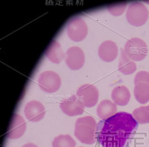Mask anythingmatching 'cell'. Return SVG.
<instances>
[{"label": "cell", "mask_w": 149, "mask_h": 147, "mask_svg": "<svg viewBox=\"0 0 149 147\" xmlns=\"http://www.w3.org/2000/svg\"><path fill=\"white\" fill-rule=\"evenodd\" d=\"M111 98L112 100H113V102L116 106H125L130 101V91L125 86H116L112 91Z\"/></svg>", "instance_id": "5bb4252c"}, {"label": "cell", "mask_w": 149, "mask_h": 147, "mask_svg": "<svg viewBox=\"0 0 149 147\" xmlns=\"http://www.w3.org/2000/svg\"><path fill=\"white\" fill-rule=\"evenodd\" d=\"M45 55L49 61L54 64H60L66 57V54L63 52L61 45L56 40L52 41L46 49Z\"/></svg>", "instance_id": "4fadbf2b"}, {"label": "cell", "mask_w": 149, "mask_h": 147, "mask_svg": "<svg viewBox=\"0 0 149 147\" xmlns=\"http://www.w3.org/2000/svg\"><path fill=\"white\" fill-rule=\"evenodd\" d=\"M96 112L101 120H107L116 113L117 106L111 100H104L98 104Z\"/></svg>", "instance_id": "9a60e30c"}, {"label": "cell", "mask_w": 149, "mask_h": 147, "mask_svg": "<svg viewBox=\"0 0 149 147\" xmlns=\"http://www.w3.org/2000/svg\"><path fill=\"white\" fill-rule=\"evenodd\" d=\"M26 130V123L23 117L19 114H14L9 125L7 137L12 140L18 139L23 135Z\"/></svg>", "instance_id": "8fae6325"}, {"label": "cell", "mask_w": 149, "mask_h": 147, "mask_svg": "<svg viewBox=\"0 0 149 147\" xmlns=\"http://www.w3.org/2000/svg\"><path fill=\"white\" fill-rule=\"evenodd\" d=\"M65 62L68 68L73 71H78L81 69L84 65V52L81 48L78 46L70 47L66 52Z\"/></svg>", "instance_id": "9c48e42d"}, {"label": "cell", "mask_w": 149, "mask_h": 147, "mask_svg": "<svg viewBox=\"0 0 149 147\" xmlns=\"http://www.w3.org/2000/svg\"><path fill=\"white\" fill-rule=\"evenodd\" d=\"M138 124L131 114L116 112L107 120L98 122L96 139L102 147H125Z\"/></svg>", "instance_id": "6da1fadb"}, {"label": "cell", "mask_w": 149, "mask_h": 147, "mask_svg": "<svg viewBox=\"0 0 149 147\" xmlns=\"http://www.w3.org/2000/svg\"><path fill=\"white\" fill-rule=\"evenodd\" d=\"M38 85L40 89L46 93H54L61 88V78L53 71H43L38 77Z\"/></svg>", "instance_id": "8992f818"}, {"label": "cell", "mask_w": 149, "mask_h": 147, "mask_svg": "<svg viewBox=\"0 0 149 147\" xmlns=\"http://www.w3.org/2000/svg\"><path fill=\"white\" fill-rule=\"evenodd\" d=\"M52 145V147H75L76 142L69 135H61L54 137Z\"/></svg>", "instance_id": "d6986e66"}, {"label": "cell", "mask_w": 149, "mask_h": 147, "mask_svg": "<svg viewBox=\"0 0 149 147\" xmlns=\"http://www.w3.org/2000/svg\"><path fill=\"white\" fill-rule=\"evenodd\" d=\"M134 95L138 103L144 105L149 101V84L140 83L135 85L134 88Z\"/></svg>", "instance_id": "e0dca14e"}, {"label": "cell", "mask_w": 149, "mask_h": 147, "mask_svg": "<svg viewBox=\"0 0 149 147\" xmlns=\"http://www.w3.org/2000/svg\"><path fill=\"white\" fill-rule=\"evenodd\" d=\"M61 111L70 117L81 115L84 113L85 106L77 95H72L63 99L60 104Z\"/></svg>", "instance_id": "ba28073f"}, {"label": "cell", "mask_w": 149, "mask_h": 147, "mask_svg": "<svg viewBox=\"0 0 149 147\" xmlns=\"http://www.w3.org/2000/svg\"><path fill=\"white\" fill-rule=\"evenodd\" d=\"M140 83H146L149 84V72L146 71H140L134 77V84Z\"/></svg>", "instance_id": "44dd1931"}, {"label": "cell", "mask_w": 149, "mask_h": 147, "mask_svg": "<svg viewBox=\"0 0 149 147\" xmlns=\"http://www.w3.org/2000/svg\"><path fill=\"white\" fill-rule=\"evenodd\" d=\"M66 33L71 40L76 42H81L88 34V27L82 18L74 17L68 22Z\"/></svg>", "instance_id": "5b68a950"}, {"label": "cell", "mask_w": 149, "mask_h": 147, "mask_svg": "<svg viewBox=\"0 0 149 147\" xmlns=\"http://www.w3.org/2000/svg\"><path fill=\"white\" fill-rule=\"evenodd\" d=\"M22 147H39V146H38L37 145H36V144H32V143H28V144L22 146Z\"/></svg>", "instance_id": "7402d4cb"}, {"label": "cell", "mask_w": 149, "mask_h": 147, "mask_svg": "<svg viewBox=\"0 0 149 147\" xmlns=\"http://www.w3.org/2000/svg\"><path fill=\"white\" fill-rule=\"evenodd\" d=\"M126 7H127V2H122L115 4H110V5H107V9L111 15L114 16V17H119L125 12Z\"/></svg>", "instance_id": "ffe728a7"}, {"label": "cell", "mask_w": 149, "mask_h": 147, "mask_svg": "<svg viewBox=\"0 0 149 147\" xmlns=\"http://www.w3.org/2000/svg\"><path fill=\"white\" fill-rule=\"evenodd\" d=\"M120 58L119 60V71L125 75H130L136 70V64L134 61L130 59L125 54L124 49L120 50Z\"/></svg>", "instance_id": "2e32d148"}, {"label": "cell", "mask_w": 149, "mask_h": 147, "mask_svg": "<svg viewBox=\"0 0 149 147\" xmlns=\"http://www.w3.org/2000/svg\"><path fill=\"white\" fill-rule=\"evenodd\" d=\"M132 115L138 124H149V106H142L135 108Z\"/></svg>", "instance_id": "ac0fdd59"}, {"label": "cell", "mask_w": 149, "mask_h": 147, "mask_svg": "<svg viewBox=\"0 0 149 147\" xmlns=\"http://www.w3.org/2000/svg\"><path fill=\"white\" fill-rule=\"evenodd\" d=\"M24 114L28 120L37 123L43 119L46 115V108L40 102L31 100L24 107Z\"/></svg>", "instance_id": "30bf717a"}, {"label": "cell", "mask_w": 149, "mask_h": 147, "mask_svg": "<svg viewBox=\"0 0 149 147\" xmlns=\"http://www.w3.org/2000/svg\"><path fill=\"white\" fill-rule=\"evenodd\" d=\"M96 121L91 116L77 119L74 125V136L82 144L91 145L96 138Z\"/></svg>", "instance_id": "7a4b0ae2"}, {"label": "cell", "mask_w": 149, "mask_h": 147, "mask_svg": "<svg viewBox=\"0 0 149 147\" xmlns=\"http://www.w3.org/2000/svg\"><path fill=\"white\" fill-rule=\"evenodd\" d=\"M98 54L102 60L110 63L115 60L118 57L119 48L113 41L106 40L100 45L98 48Z\"/></svg>", "instance_id": "7c38bea8"}, {"label": "cell", "mask_w": 149, "mask_h": 147, "mask_svg": "<svg viewBox=\"0 0 149 147\" xmlns=\"http://www.w3.org/2000/svg\"><path fill=\"white\" fill-rule=\"evenodd\" d=\"M124 51L127 56L133 61H142L148 54V46L143 39L134 37L127 41Z\"/></svg>", "instance_id": "277c9868"}, {"label": "cell", "mask_w": 149, "mask_h": 147, "mask_svg": "<svg viewBox=\"0 0 149 147\" xmlns=\"http://www.w3.org/2000/svg\"><path fill=\"white\" fill-rule=\"evenodd\" d=\"M147 8L140 2H134L129 5L126 12V19L131 26L140 27L144 26L148 19Z\"/></svg>", "instance_id": "3957f363"}, {"label": "cell", "mask_w": 149, "mask_h": 147, "mask_svg": "<svg viewBox=\"0 0 149 147\" xmlns=\"http://www.w3.org/2000/svg\"><path fill=\"white\" fill-rule=\"evenodd\" d=\"M77 96L81 100L86 108L94 107L98 103L99 93L95 86L91 84H84L77 90Z\"/></svg>", "instance_id": "52a82bcc"}, {"label": "cell", "mask_w": 149, "mask_h": 147, "mask_svg": "<svg viewBox=\"0 0 149 147\" xmlns=\"http://www.w3.org/2000/svg\"><path fill=\"white\" fill-rule=\"evenodd\" d=\"M80 147H83V146H80Z\"/></svg>", "instance_id": "603a6c76"}]
</instances>
